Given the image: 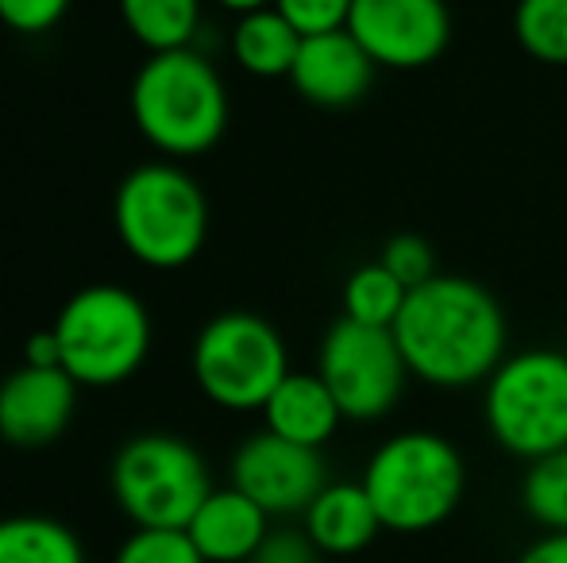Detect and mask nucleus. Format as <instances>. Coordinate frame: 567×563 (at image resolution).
I'll return each instance as SVG.
<instances>
[{
  "mask_svg": "<svg viewBox=\"0 0 567 563\" xmlns=\"http://www.w3.org/2000/svg\"><path fill=\"white\" fill-rule=\"evenodd\" d=\"M62 371L78 386H120L151 355V313L132 290L97 282L78 290L54 316Z\"/></svg>",
  "mask_w": 567,
  "mask_h": 563,
  "instance_id": "nucleus-5",
  "label": "nucleus"
},
{
  "mask_svg": "<svg viewBox=\"0 0 567 563\" xmlns=\"http://www.w3.org/2000/svg\"><path fill=\"white\" fill-rule=\"evenodd\" d=\"M301 521L321 556H355V552L371 549L374 536L382 533V521L363 482H329Z\"/></svg>",
  "mask_w": 567,
  "mask_h": 563,
  "instance_id": "nucleus-16",
  "label": "nucleus"
},
{
  "mask_svg": "<svg viewBox=\"0 0 567 563\" xmlns=\"http://www.w3.org/2000/svg\"><path fill=\"white\" fill-rule=\"evenodd\" d=\"M132 121L166 158H194L220 143L228 128V90L217 66L186 51L147 54L132 77Z\"/></svg>",
  "mask_w": 567,
  "mask_h": 563,
  "instance_id": "nucleus-2",
  "label": "nucleus"
},
{
  "mask_svg": "<svg viewBox=\"0 0 567 563\" xmlns=\"http://www.w3.org/2000/svg\"><path fill=\"white\" fill-rule=\"evenodd\" d=\"M120 20L147 54L186 51L202 23V0H116Z\"/></svg>",
  "mask_w": 567,
  "mask_h": 563,
  "instance_id": "nucleus-18",
  "label": "nucleus"
},
{
  "mask_svg": "<svg viewBox=\"0 0 567 563\" xmlns=\"http://www.w3.org/2000/svg\"><path fill=\"white\" fill-rule=\"evenodd\" d=\"M205 563H251L270 533V518L236 487L213 490L186 525Z\"/></svg>",
  "mask_w": 567,
  "mask_h": 563,
  "instance_id": "nucleus-14",
  "label": "nucleus"
},
{
  "mask_svg": "<svg viewBox=\"0 0 567 563\" xmlns=\"http://www.w3.org/2000/svg\"><path fill=\"white\" fill-rule=\"evenodd\" d=\"M379 263L386 267V271L394 274L405 290H417V285L433 282L436 274H441L436 271L433 243H429L425 236H413V232H402V236H394V240H386Z\"/></svg>",
  "mask_w": 567,
  "mask_h": 563,
  "instance_id": "nucleus-24",
  "label": "nucleus"
},
{
  "mask_svg": "<svg viewBox=\"0 0 567 563\" xmlns=\"http://www.w3.org/2000/svg\"><path fill=\"white\" fill-rule=\"evenodd\" d=\"M483 421L509 456L533 459L567 448V352L529 347L502 359L483 383Z\"/></svg>",
  "mask_w": 567,
  "mask_h": 563,
  "instance_id": "nucleus-6",
  "label": "nucleus"
},
{
  "mask_svg": "<svg viewBox=\"0 0 567 563\" xmlns=\"http://www.w3.org/2000/svg\"><path fill=\"white\" fill-rule=\"evenodd\" d=\"M517 563H567V533H545L517 556Z\"/></svg>",
  "mask_w": 567,
  "mask_h": 563,
  "instance_id": "nucleus-29",
  "label": "nucleus"
},
{
  "mask_svg": "<svg viewBox=\"0 0 567 563\" xmlns=\"http://www.w3.org/2000/svg\"><path fill=\"white\" fill-rule=\"evenodd\" d=\"M374 62L348 28L301 39L290 85L317 108H351L371 93Z\"/></svg>",
  "mask_w": 567,
  "mask_h": 563,
  "instance_id": "nucleus-13",
  "label": "nucleus"
},
{
  "mask_svg": "<svg viewBox=\"0 0 567 563\" xmlns=\"http://www.w3.org/2000/svg\"><path fill=\"white\" fill-rule=\"evenodd\" d=\"M113 225L135 263L178 271L209 240V197L178 163H143L116 186Z\"/></svg>",
  "mask_w": 567,
  "mask_h": 563,
  "instance_id": "nucleus-4",
  "label": "nucleus"
},
{
  "mask_svg": "<svg viewBox=\"0 0 567 563\" xmlns=\"http://www.w3.org/2000/svg\"><path fill=\"white\" fill-rule=\"evenodd\" d=\"M394 340L413 378L436 390H467L502 367L509 324L502 301L483 282L436 274L405 298Z\"/></svg>",
  "mask_w": 567,
  "mask_h": 563,
  "instance_id": "nucleus-1",
  "label": "nucleus"
},
{
  "mask_svg": "<svg viewBox=\"0 0 567 563\" xmlns=\"http://www.w3.org/2000/svg\"><path fill=\"white\" fill-rule=\"evenodd\" d=\"M522 510L545 533H567V448L525 467Z\"/></svg>",
  "mask_w": 567,
  "mask_h": 563,
  "instance_id": "nucleus-21",
  "label": "nucleus"
},
{
  "mask_svg": "<svg viewBox=\"0 0 567 563\" xmlns=\"http://www.w3.org/2000/svg\"><path fill=\"white\" fill-rule=\"evenodd\" d=\"M251 563H321V549L306 529H270Z\"/></svg>",
  "mask_w": 567,
  "mask_h": 563,
  "instance_id": "nucleus-27",
  "label": "nucleus"
},
{
  "mask_svg": "<svg viewBox=\"0 0 567 563\" xmlns=\"http://www.w3.org/2000/svg\"><path fill=\"white\" fill-rule=\"evenodd\" d=\"M0 563H85V549L62 521L20 513L0 518Z\"/></svg>",
  "mask_w": 567,
  "mask_h": 563,
  "instance_id": "nucleus-19",
  "label": "nucleus"
},
{
  "mask_svg": "<svg viewBox=\"0 0 567 563\" xmlns=\"http://www.w3.org/2000/svg\"><path fill=\"white\" fill-rule=\"evenodd\" d=\"M267 432L321 451L343 425V414L317 371H290L262 406Z\"/></svg>",
  "mask_w": 567,
  "mask_h": 563,
  "instance_id": "nucleus-15",
  "label": "nucleus"
},
{
  "mask_svg": "<svg viewBox=\"0 0 567 563\" xmlns=\"http://www.w3.org/2000/svg\"><path fill=\"white\" fill-rule=\"evenodd\" d=\"M317 375L337 398L343 421H382L405 394V355L394 329H371L340 316L321 340Z\"/></svg>",
  "mask_w": 567,
  "mask_h": 563,
  "instance_id": "nucleus-9",
  "label": "nucleus"
},
{
  "mask_svg": "<svg viewBox=\"0 0 567 563\" xmlns=\"http://www.w3.org/2000/svg\"><path fill=\"white\" fill-rule=\"evenodd\" d=\"M78 383L62 367H20L0 383V440L47 448L74 421Z\"/></svg>",
  "mask_w": 567,
  "mask_h": 563,
  "instance_id": "nucleus-12",
  "label": "nucleus"
},
{
  "mask_svg": "<svg viewBox=\"0 0 567 563\" xmlns=\"http://www.w3.org/2000/svg\"><path fill=\"white\" fill-rule=\"evenodd\" d=\"M217 4L236 15H251V12H262V8H275V0H217Z\"/></svg>",
  "mask_w": 567,
  "mask_h": 563,
  "instance_id": "nucleus-30",
  "label": "nucleus"
},
{
  "mask_svg": "<svg viewBox=\"0 0 567 563\" xmlns=\"http://www.w3.org/2000/svg\"><path fill=\"white\" fill-rule=\"evenodd\" d=\"M231 487L247 494L270 521L306 518V510L329 487V467L317 448L282 440L275 432H255L231 456Z\"/></svg>",
  "mask_w": 567,
  "mask_h": 563,
  "instance_id": "nucleus-10",
  "label": "nucleus"
},
{
  "mask_svg": "<svg viewBox=\"0 0 567 563\" xmlns=\"http://www.w3.org/2000/svg\"><path fill=\"white\" fill-rule=\"evenodd\" d=\"M189 371L197 390L213 406L231 414H251V409L262 414L278 383L290 375V352L282 332L267 316L231 309L197 332Z\"/></svg>",
  "mask_w": 567,
  "mask_h": 563,
  "instance_id": "nucleus-7",
  "label": "nucleus"
},
{
  "mask_svg": "<svg viewBox=\"0 0 567 563\" xmlns=\"http://www.w3.org/2000/svg\"><path fill=\"white\" fill-rule=\"evenodd\" d=\"M363 490L390 533H429L444 525L463 502L467 463L441 432L410 428L371 451L363 467Z\"/></svg>",
  "mask_w": 567,
  "mask_h": 563,
  "instance_id": "nucleus-3",
  "label": "nucleus"
},
{
  "mask_svg": "<svg viewBox=\"0 0 567 563\" xmlns=\"http://www.w3.org/2000/svg\"><path fill=\"white\" fill-rule=\"evenodd\" d=\"M109 482L135 529H186L217 490L202 451L171 432H140L120 444Z\"/></svg>",
  "mask_w": 567,
  "mask_h": 563,
  "instance_id": "nucleus-8",
  "label": "nucleus"
},
{
  "mask_svg": "<svg viewBox=\"0 0 567 563\" xmlns=\"http://www.w3.org/2000/svg\"><path fill=\"white\" fill-rule=\"evenodd\" d=\"M298 51L301 35L278 8L239 15L231 28V59L251 77H290Z\"/></svg>",
  "mask_w": 567,
  "mask_h": 563,
  "instance_id": "nucleus-17",
  "label": "nucleus"
},
{
  "mask_svg": "<svg viewBox=\"0 0 567 563\" xmlns=\"http://www.w3.org/2000/svg\"><path fill=\"white\" fill-rule=\"evenodd\" d=\"M113 563H205L186 529H135Z\"/></svg>",
  "mask_w": 567,
  "mask_h": 563,
  "instance_id": "nucleus-23",
  "label": "nucleus"
},
{
  "mask_svg": "<svg viewBox=\"0 0 567 563\" xmlns=\"http://www.w3.org/2000/svg\"><path fill=\"white\" fill-rule=\"evenodd\" d=\"M70 0H0V23L20 35H43L66 15Z\"/></svg>",
  "mask_w": 567,
  "mask_h": 563,
  "instance_id": "nucleus-26",
  "label": "nucleus"
},
{
  "mask_svg": "<svg viewBox=\"0 0 567 563\" xmlns=\"http://www.w3.org/2000/svg\"><path fill=\"white\" fill-rule=\"evenodd\" d=\"M405 298H410V290L374 259V263L355 267L343 282V316L371 324V329H394Z\"/></svg>",
  "mask_w": 567,
  "mask_h": 563,
  "instance_id": "nucleus-20",
  "label": "nucleus"
},
{
  "mask_svg": "<svg viewBox=\"0 0 567 563\" xmlns=\"http://www.w3.org/2000/svg\"><path fill=\"white\" fill-rule=\"evenodd\" d=\"M351 4H355V0H275V8L293 23V31H298L301 39L348 28Z\"/></svg>",
  "mask_w": 567,
  "mask_h": 563,
  "instance_id": "nucleus-25",
  "label": "nucleus"
},
{
  "mask_svg": "<svg viewBox=\"0 0 567 563\" xmlns=\"http://www.w3.org/2000/svg\"><path fill=\"white\" fill-rule=\"evenodd\" d=\"M23 363L28 367H62V347L54 329H39L23 340Z\"/></svg>",
  "mask_w": 567,
  "mask_h": 563,
  "instance_id": "nucleus-28",
  "label": "nucleus"
},
{
  "mask_svg": "<svg viewBox=\"0 0 567 563\" xmlns=\"http://www.w3.org/2000/svg\"><path fill=\"white\" fill-rule=\"evenodd\" d=\"M514 39L529 59L567 66V0H517Z\"/></svg>",
  "mask_w": 567,
  "mask_h": 563,
  "instance_id": "nucleus-22",
  "label": "nucleus"
},
{
  "mask_svg": "<svg viewBox=\"0 0 567 563\" xmlns=\"http://www.w3.org/2000/svg\"><path fill=\"white\" fill-rule=\"evenodd\" d=\"M348 31L379 70H425L452 43L444 0H355Z\"/></svg>",
  "mask_w": 567,
  "mask_h": 563,
  "instance_id": "nucleus-11",
  "label": "nucleus"
}]
</instances>
